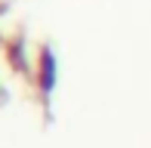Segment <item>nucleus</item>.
<instances>
[{
	"mask_svg": "<svg viewBox=\"0 0 151 148\" xmlns=\"http://www.w3.org/2000/svg\"><path fill=\"white\" fill-rule=\"evenodd\" d=\"M52 86V59L50 52H43V90H50Z\"/></svg>",
	"mask_w": 151,
	"mask_h": 148,
	"instance_id": "obj_1",
	"label": "nucleus"
}]
</instances>
